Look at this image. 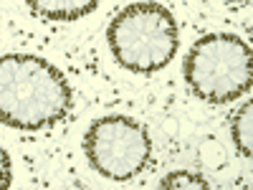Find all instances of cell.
<instances>
[{
    "mask_svg": "<svg viewBox=\"0 0 253 190\" xmlns=\"http://www.w3.org/2000/svg\"><path fill=\"white\" fill-rule=\"evenodd\" d=\"M107 38L117 63L134 74L165 69L180 46L177 20L165 5L152 0L122 8L109 23Z\"/></svg>",
    "mask_w": 253,
    "mask_h": 190,
    "instance_id": "cell-2",
    "label": "cell"
},
{
    "mask_svg": "<svg viewBox=\"0 0 253 190\" xmlns=\"http://www.w3.org/2000/svg\"><path fill=\"white\" fill-rule=\"evenodd\" d=\"M228 3H243L246 5V3H251V0H228Z\"/></svg>",
    "mask_w": 253,
    "mask_h": 190,
    "instance_id": "cell-9",
    "label": "cell"
},
{
    "mask_svg": "<svg viewBox=\"0 0 253 190\" xmlns=\"http://www.w3.org/2000/svg\"><path fill=\"white\" fill-rule=\"evenodd\" d=\"M84 152L101 178L124 183L147 167L152 142L139 122L112 114L91 122L84 137Z\"/></svg>",
    "mask_w": 253,
    "mask_h": 190,
    "instance_id": "cell-4",
    "label": "cell"
},
{
    "mask_svg": "<svg viewBox=\"0 0 253 190\" xmlns=\"http://www.w3.org/2000/svg\"><path fill=\"white\" fill-rule=\"evenodd\" d=\"M13 180V167H10V157L8 152L0 147V188H8Z\"/></svg>",
    "mask_w": 253,
    "mask_h": 190,
    "instance_id": "cell-8",
    "label": "cell"
},
{
    "mask_svg": "<svg viewBox=\"0 0 253 190\" xmlns=\"http://www.w3.org/2000/svg\"><path fill=\"white\" fill-rule=\"evenodd\" d=\"M230 135H233V142L238 147V152L248 160L253 155V147H251V140H253V104L246 101L238 107V112L230 119Z\"/></svg>",
    "mask_w": 253,
    "mask_h": 190,
    "instance_id": "cell-6",
    "label": "cell"
},
{
    "mask_svg": "<svg viewBox=\"0 0 253 190\" xmlns=\"http://www.w3.org/2000/svg\"><path fill=\"white\" fill-rule=\"evenodd\" d=\"M162 188H208V180L193 173H175L162 180Z\"/></svg>",
    "mask_w": 253,
    "mask_h": 190,
    "instance_id": "cell-7",
    "label": "cell"
},
{
    "mask_svg": "<svg viewBox=\"0 0 253 190\" xmlns=\"http://www.w3.org/2000/svg\"><path fill=\"white\" fill-rule=\"evenodd\" d=\"M185 81L198 99L225 104L251 92L253 51L233 33H210L195 41L185 58Z\"/></svg>",
    "mask_w": 253,
    "mask_h": 190,
    "instance_id": "cell-3",
    "label": "cell"
},
{
    "mask_svg": "<svg viewBox=\"0 0 253 190\" xmlns=\"http://www.w3.org/2000/svg\"><path fill=\"white\" fill-rule=\"evenodd\" d=\"M71 87L51 61L33 53L0 56V122L38 132L66 119Z\"/></svg>",
    "mask_w": 253,
    "mask_h": 190,
    "instance_id": "cell-1",
    "label": "cell"
},
{
    "mask_svg": "<svg viewBox=\"0 0 253 190\" xmlns=\"http://www.w3.org/2000/svg\"><path fill=\"white\" fill-rule=\"evenodd\" d=\"M28 8L46 20H79L89 15L99 0H26Z\"/></svg>",
    "mask_w": 253,
    "mask_h": 190,
    "instance_id": "cell-5",
    "label": "cell"
}]
</instances>
